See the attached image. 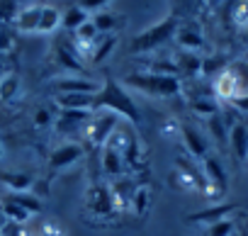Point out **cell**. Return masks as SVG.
Instances as JSON below:
<instances>
[{"label":"cell","instance_id":"1","mask_svg":"<svg viewBox=\"0 0 248 236\" xmlns=\"http://www.w3.org/2000/svg\"><path fill=\"white\" fill-rule=\"evenodd\" d=\"M93 110H105V112H114L117 117H122L129 125H141V110L137 107V100L127 93L122 83H117L112 76H107L102 80V88L95 93V102Z\"/></svg>","mask_w":248,"mask_h":236},{"label":"cell","instance_id":"2","mask_svg":"<svg viewBox=\"0 0 248 236\" xmlns=\"http://www.w3.org/2000/svg\"><path fill=\"white\" fill-rule=\"evenodd\" d=\"M180 22H178V15L175 13H168L163 20L154 22L151 27H146L144 32H139L132 44H129V51L132 54H146V51H154L156 47L175 39V32H178Z\"/></svg>","mask_w":248,"mask_h":236},{"label":"cell","instance_id":"3","mask_svg":"<svg viewBox=\"0 0 248 236\" xmlns=\"http://www.w3.org/2000/svg\"><path fill=\"white\" fill-rule=\"evenodd\" d=\"M124 85H132L139 93H146L151 97H175L183 93V83L178 76H158V73H129L124 78Z\"/></svg>","mask_w":248,"mask_h":236},{"label":"cell","instance_id":"4","mask_svg":"<svg viewBox=\"0 0 248 236\" xmlns=\"http://www.w3.org/2000/svg\"><path fill=\"white\" fill-rule=\"evenodd\" d=\"M119 122H122V117H117L114 112H105V110H102L100 114L95 112V114L90 117V120H88V125L83 127L85 139H88L95 149H97V146L102 149V146L107 144V139L112 137V132L117 129V125H119Z\"/></svg>","mask_w":248,"mask_h":236},{"label":"cell","instance_id":"5","mask_svg":"<svg viewBox=\"0 0 248 236\" xmlns=\"http://www.w3.org/2000/svg\"><path fill=\"white\" fill-rule=\"evenodd\" d=\"M202 175H204V180H207V188H204V195H209V197H221L226 190H229V175H226V168H224V163L217 158V156H212V154H207L204 158H202Z\"/></svg>","mask_w":248,"mask_h":236},{"label":"cell","instance_id":"6","mask_svg":"<svg viewBox=\"0 0 248 236\" xmlns=\"http://www.w3.org/2000/svg\"><path fill=\"white\" fill-rule=\"evenodd\" d=\"M88 209L97 217H109L114 212V202H112V192L107 185L102 183H93L88 190V200H85Z\"/></svg>","mask_w":248,"mask_h":236},{"label":"cell","instance_id":"7","mask_svg":"<svg viewBox=\"0 0 248 236\" xmlns=\"http://www.w3.org/2000/svg\"><path fill=\"white\" fill-rule=\"evenodd\" d=\"M80 158H83V146H80V144H76V142L61 144V146H59V149H54V151H51V156H49V171H51V173L63 171V168H68V166L78 163Z\"/></svg>","mask_w":248,"mask_h":236},{"label":"cell","instance_id":"8","mask_svg":"<svg viewBox=\"0 0 248 236\" xmlns=\"http://www.w3.org/2000/svg\"><path fill=\"white\" fill-rule=\"evenodd\" d=\"M180 134H183V144H185V149H187V154L192 156V158H204L207 154H209V142L204 139V134L197 129V127H192V125H180Z\"/></svg>","mask_w":248,"mask_h":236},{"label":"cell","instance_id":"9","mask_svg":"<svg viewBox=\"0 0 248 236\" xmlns=\"http://www.w3.org/2000/svg\"><path fill=\"white\" fill-rule=\"evenodd\" d=\"M212 90H214V97L226 100V102H231L236 95H241V93H243V90H241V85H238V80L233 78V73L229 71V66H226L221 73H217V76H214Z\"/></svg>","mask_w":248,"mask_h":236},{"label":"cell","instance_id":"10","mask_svg":"<svg viewBox=\"0 0 248 236\" xmlns=\"http://www.w3.org/2000/svg\"><path fill=\"white\" fill-rule=\"evenodd\" d=\"M51 90L56 95H73V93L95 95L97 93V83H93L90 78H56L51 83Z\"/></svg>","mask_w":248,"mask_h":236},{"label":"cell","instance_id":"11","mask_svg":"<svg viewBox=\"0 0 248 236\" xmlns=\"http://www.w3.org/2000/svg\"><path fill=\"white\" fill-rule=\"evenodd\" d=\"M90 117H93V112H88V110H61L59 120H56V129L63 134L78 132L80 127L88 125Z\"/></svg>","mask_w":248,"mask_h":236},{"label":"cell","instance_id":"12","mask_svg":"<svg viewBox=\"0 0 248 236\" xmlns=\"http://www.w3.org/2000/svg\"><path fill=\"white\" fill-rule=\"evenodd\" d=\"M236 209H238L236 205H214V207H209V209H202V212L190 214L187 221H190V224H204V226H209V224H214V221L226 219V217H229L231 212H236Z\"/></svg>","mask_w":248,"mask_h":236},{"label":"cell","instance_id":"13","mask_svg":"<svg viewBox=\"0 0 248 236\" xmlns=\"http://www.w3.org/2000/svg\"><path fill=\"white\" fill-rule=\"evenodd\" d=\"M100 163H102V173L109 175V178H122L124 171H127L122 154H119L117 149H112L109 144L102 146V158H100Z\"/></svg>","mask_w":248,"mask_h":236},{"label":"cell","instance_id":"14","mask_svg":"<svg viewBox=\"0 0 248 236\" xmlns=\"http://www.w3.org/2000/svg\"><path fill=\"white\" fill-rule=\"evenodd\" d=\"M175 42L180 44L183 51H200L204 47V37L195 25H180L175 32Z\"/></svg>","mask_w":248,"mask_h":236},{"label":"cell","instance_id":"15","mask_svg":"<svg viewBox=\"0 0 248 236\" xmlns=\"http://www.w3.org/2000/svg\"><path fill=\"white\" fill-rule=\"evenodd\" d=\"M229 146H231V154L236 156V161H246L248 158V127L243 122H236L231 127Z\"/></svg>","mask_w":248,"mask_h":236},{"label":"cell","instance_id":"16","mask_svg":"<svg viewBox=\"0 0 248 236\" xmlns=\"http://www.w3.org/2000/svg\"><path fill=\"white\" fill-rule=\"evenodd\" d=\"M39 17H42V5H27L17 13L15 17V27L22 34H37L39 30Z\"/></svg>","mask_w":248,"mask_h":236},{"label":"cell","instance_id":"17","mask_svg":"<svg viewBox=\"0 0 248 236\" xmlns=\"http://www.w3.org/2000/svg\"><path fill=\"white\" fill-rule=\"evenodd\" d=\"M0 183L10 192H30L34 185V178L30 173H22V171H5V173H0Z\"/></svg>","mask_w":248,"mask_h":236},{"label":"cell","instance_id":"18","mask_svg":"<svg viewBox=\"0 0 248 236\" xmlns=\"http://www.w3.org/2000/svg\"><path fill=\"white\" fill-rule=\"evenodd\" d=\"M93 102H95V95H88V93L56 95V105L61 110H88V112H93Z\"/></svg>","mask_w":248,"mask_h":236},{"label":"cell","instance_id":"19","mask_svg":"<svg viewBox=\"0 0 248 236\" xmlns=\"http://www.w3.org/2000/svg\"><path fill=\"white\" fill-rule=\"evenodd\" d=\"M151 202H154L151 188H149V185H137V190H134V195H132L129 209H132L137 217H146L149 209H151Z\"/></svg>","mask_w":248,"mask_h":236},{"label":"cell","instance_id":"20","mask_svg":"<svg viewBox=\"0 0 248 236\" xmlns=\"http://www.w3.org/2000/svg\"><path fill=\"white\" fill-rule=\"evenodd\" d=\"M61 27V13L54 5H42V17H39V30L37 34H51Z\"/></svg>","mask_w":248,"mask_h":236},{"label":"cell","instance_id":"21","mask_svg":"<svg viewBox=\"0 0 248 236\" xmlns=\"http://www.w3.org/2000/svg\"><path fill=\"white\" fill-rule=\"evenodd\" d=\"M88 20H90V15H88L80 5H71L66 13H61V25H63L66 30H71V32H76L78 27H83Z\"/></svg>","mask_w":248,"mask_h":236},{"label":"cell","instance_id":"22","mask_svg":"<svg viewBox=\"0 0 248 236\" xmlns=\"http://www.w3.org/2000/svg\"><path fill=\"white\" fill-rule=\"evenodd\" d=\"M175 63H178V73H185V76H200L202 73V59L195 51H180Z\"/></svg>","mask_w":248,"mask_h":236},{"label":"cell","instance_id":"23","mask_svg":"<svg viewBox=\"0 0 248 236\" xmlns=\"http://www.w3.org/2000/svg\"><path fill=\"white\" fill-rule=\"evenodd\" d=\"M5 197L13 200L15 205H20L22 209H27L30 214H37V212H42V207H44L42 197H37L34 192H8Z\"/></svg>","mask_w":248,"mask_h":236},{"label":"cell","instance_id":"24","mask_svg":"<svg viewBox=\"0 0 248 236\" xmlns=\"http://www.w3.org/2000/svg\"><path fill=\"white\" fill-rule=\"evenodd\" d=\"M20 93V78L15 73H8V76H0V100L3 102H10L15 100Z\"/></svg>","mask_w":248,"mask_h":236},{"label":"cell","instance_id":"25","mask_svg":"<svg viewBox=\"0 0 248 236\" xmlns=\"http://www.w3.org/2000/svg\"><path fill=\"white\" fill-rule=\"evenodd\" d=\"M90 22L95 25V30H97V34H112V30H117V22H119V17L117 15H112V13H95L93 17H90Z\"/></svg>","mask_w":248,"mask_h":236},{"label":"cell","instance_id":"26","mask_svg":"<svg viewBox=\"0 0 248 236\" xmlns=\"http://www.w3.org/2000/svg\"><path fill=\"white\" fill-rule=\"evenodd\" d=\"M0 205H3V212H5V219H8V221L27 224V219L32 217L27 209H22L20 205H15V202H13V200H8V197H3V200H0Z\"/></svg>","mask_w":248,"mask_h":236},{"label":"cell","instance_id":"27","mask_svg":"<svg viewBox=\"0 0 248 236\" xmlns=\"http://www.w3.org/2000/svg\"><path fill=\"white\" fill-rule=\"evenodd\" d=\"M192 110L207 120V117H212V114L219 112V102L214 100V95H209V97H195L192 100Z\"/></svg>","mask_w":248,"mask_h":236},{"label":"cell","instance_id":"28","mask_svg":"<svg viewBox=\"0 0 248 236\" xmlns=\"http://www.w3.org/2000/svg\"><path fill=\"white\" fill-rule=\"evenodd\" d=\"M146 71H149V73H158V76H178V78H180V73H178V63L170 61V59H156V61L149 63Z\"/></svg>","mask_w":248,"mask_h":236},{"label":"cell","instance_id":"29","mask_svg":"<svg viewBox=\"0 0 248 236\" xmlns=\"http://www.w3.org/2000/svg\"><path fill=\"white\" fill-rule=\"evenodd\" d=\"M114 44H117V39H114L112 34H105V37L97 42V47H95V51H93V56H90V59H93L95 63H102V61L107 59V54L114 49Z\"/></svg>","mask_w":248,"mask_h":236},{"label":"cell","instance_id":"30","mask_svg":"<svg viewBox=\"0 0 248 236\" xmlns=\"http://www.w3.org/2000/svg\"><path fill=\"white\" fill-rule=\"evenodd\" d=\"M233 231H236V221L231 217H226V219L214 221V224L207 226V236H233Z\"/></svg>","mask_w":248,"mask_h":236},{"label":"cell","instance_id":"31","mask_svg":"<svg viewBox=\"0 0 248 236\" xmlns=\"http://www.w3.org/2000/svg\"><path fill=\"white\" fill-rule=\"evenodd\" d=\"M59 61H61L66 68H71V71H83L80 56H78V51H73L71 47H61V49H59Z\"/></svg>","mask_w":248,"mask_h":236},{"label":"cell","instance_id":"32","mask_svg":"<svg viewBox=\"0 0 248 236\" xmlns=\"http://www.w3.org/2000/svg\"><path fill=\"white\" fill-rule=\"evenodd\" d=\"M229 71L233 73V78L238 80V85H241V90L243 93H248V61H233L231 66H229Z\"/></svg>","mask_w":248,"mask_h":236},{"label":"cell","instance_id":"33","mask_svg":"<svg viewBox=\"0 0 248 236\" xmlns=\"http://www.w3.org/2000/svg\"><path fill=\"white\" fill-rule=\"evenodd\" d=\"M17 13V0H0V22H15Z\"/></svg>","mask_w":248,"mask_h":236},{"label":"cell","instance_id":"34","mask_svg":"<svg viewBox=\"0 0 248 236\" xmlns=\"http://www.w3.org/2000/svg\"><path fill=\"white\" fill-rule=\"evenodd\" d=\"M236 27H248V0H238V3L233 5V13H231Z\"/></svg>","mask_w":248,"mask_h":236},{"label":"cell","instance_id":"35","mask_svg":"<svg viewBox=\"0 0 248 236\" xmlns=\"http://www.w3.org/2000/svg\"><path fill=\"white\" fill-rule=\"evenodd\" d=\"M0 236H32L30 229L25 224H17V221H5V226L0 229Z\"/></svg>","mask_w":248,"mask_h":236},{"label":"cell","instance_id":"36","mask_svg":"<svg viewBox=\"0 0 248 236\" xmlns=\"http://www.w3.org/2000/svg\"><path fill=\"white\" fill-rule=\"evenodd\" d=\"M109 3H112V0H78V5H80L88 15H90V13H93V15H95V13H102V8H107Z\"/></svg>","mask_w":248,"mask_h":236},{"label":"cell","instance_id":"37","mask_svg":"<svg viewBox=\"0 0 248 236\" xmlns=\"http://www.w3.org/2000/svg\"><path fill=\"white\" fill-rule=\"evenodd\" d=\"M42 236H63V229L59 226V221L46 219V221L42 224Z\"/></svg>","mask_w":248,"mask_h":236},{"label":"cell","instance_id":"38","mask_svg":"<svg viewBox=\"0 0 248 236\" xmlns=\"http://www.w3.org/2000/svg\"><path fill=\"white\" fill-rule=\"evenodd\" d=\"M51 120H54L51 112H49V110H44V107L34 112V125H37V127H46V125H51Z\"/></svg>","mask_w":248,"mask_h":236},{"label":"cell","instance_id":"39","mask_svg":"<svg viewBox=\"0 0 248 236\" xmlns=\"http://www.w3.org/2000/svg\"><path fill=\"white\" fill-rule=\"evenodd\" d=\"M231 107H236L238 112H248V93H241V95H236L231 102H229Z\"/></svg>","mask_w":248,"mask_h":236},{"label":"cell","instance_id":"40","mask_svg":"<svg viewBox=\"0 0 248 236\" xmlns=\"http://www.w3.org/2000/svg\"><path fill=\"white\" fill-rule=\"evenodd\" d=\"M8 49H13V37H10L8 32H3V30H0V54H3V51H8Z\"/></svg>","mask_w":248,"mask_h":236},{"label":"cell","instance_id":"41","mask_svg":"<svg viewBox=\"0 0 248 236\" xmlns=\"http://www.w3.org/2000/svg\"><path fill=\"white\" fill-rule=\"evenodd\" d=\"M221 3H226V0H207V5H209V8H219Z\"/></svg>","mask_w":248,"mask_h":236},{"label":"cell","instance_id":"42","mask_svg":"<svg viewBox=\"0 0 248 236\" xmlns=\"http://www.w3.org/2000/svg\"><path fill=\"white\" fill-rule=\"evenodd\" d=\"M5 221H8V219H5V212H3V205H0V229H3V226H5Z\"/></svg>","mask_w":248,"mask_h":236},{"label":"cell","instance_id":"43","mask_svg":"<svg viewBox=\"0 0 248 236\" xmlns=\"http://www.w3.org/2000/svg\"><path fill=\"white\" fill-rule=\"evenodd\" d=\"M3 154H5V149H3V142H0V158H3Z\"/></svg>","mask_w":248,"mask_h":236}]
</instances>
